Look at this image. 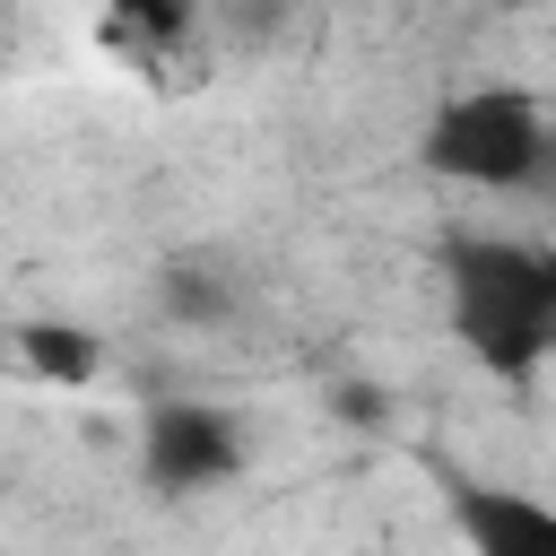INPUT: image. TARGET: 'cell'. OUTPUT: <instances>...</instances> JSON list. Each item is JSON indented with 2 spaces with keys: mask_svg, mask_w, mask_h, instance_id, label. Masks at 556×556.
<instances>
[{
  "mask_svg": "<svg viewBox=\"0 0 556 556\" xmlns=\"http://www.w3.org/2000/svg\"><path fill=\"white\" fill-rule=\"evenodd\" d=\"M443 313L452 339L495 382H530L556 356V243H513V235L443 243Z\"/></svg>",
  "mask_w": 556,
  "mask_h": 556,
  "instance_id": "1",
  "label": "cell"
},
{
  "mask_svg": "<svg viewBox=\"0 0 556 556\" xmlns=\"http://www.w3.org/2000/svg\"><path fill=\"white\" fill-rule=\"evenodd\" d=\"M547 139H556V122L539 113L530 87H460L426 113L417 165L443 182H469V191H530L547 165Z\"/></svg>",
  "mask_w": 556,
  "mask_h": 556,
  "instance_id": "2",
  "label": "cell"
},
{
  "mask_svg": "<svg viewBox=\"0 0 556 556\" xmlns=\"http://www.w3.org/2000/svg\"><path fill=\"white\" fill-rule=\"evenodd\" d=\"M139 469L156 495H200L243 469V426L208 400H156L139 417Z\"/></svg>",
  "mask_w": 556,
  "mask_h": 556,
  "instance_id": "3",
  "label": "cell"
},
{
  "mask_svg": "<svg viewBox=\"0 0 556 556\" xmlns=\"http://www.w3.org/2000/svg\"><path fill=\"white\" fill-rule=\"evenodd\" d=\"M452 521L486 556H556V504H530L513 486H452Z\"/></svg>",
  "mask_w": 556,
  "mask_h": 556,
  "instance_id": "4",
  "label": "cell"
},
{
  "mask_svg": "<svg viewBox=\"0 0 556 556\" xmlns=\"http://www.w3.org/2000/svg\"><path fill=\"white\" fill-rule=\"evenodd\" d=\"M200 26V0H96V35L130 70H165Z\"/></svg>",
  "mask_w": 556,
  "mask_h": 556,
  "instance_id": "5",
  "label": "cell"
},
{
  "mask_svg": "<svg viewBox=\"0 0 556 556\" xmlns=\"http://www.w3.org/2000/svg\"><path fill=\"white\" fill-rule=\"evenodd\" d=\"M9 356H17L35 382H61V391H78V382L104 374V339H96L87 321H17V330H9Z\"/></svg>",
  "mask_w": 556,
  "mask_h": 556,
  "instance_id": "6",
  "label": "cell"
}]
</instances>
